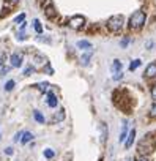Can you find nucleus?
Returning <instances> with one entry per match:
<instances>
[{
    "label": "nucleus",
    "instance_id": "1",
    "mask_svg": "<svg viewBox=\"0 0 156 161\" xmlns=\"http://www.w3.org/2000/svg\"><path fill=\"white\" fill-rule=\"evenodd\" d=\"M154 148H156V139H154L151 134H147V136H143V137L140 139L139 145H137V150H139V153H140V155H143V156H147V155H151V153L154 152Z\"/></svg>",
    "mask_w": 156,
    "mask_h": 161
},
{
    "label": "nucleus",
    "instance_id": "2",
    "mask_svg": "<svg viewBox=\"0 0 156 161\" xmlns=\"http://www.w3.org/2000/svg\"><path fill=\"white\" fill-rule=\"evenodd\" d=\"M145 19H147V14H145L142 10H137V11H134V13L131 14V18H129V27L134 29V30H137V29H140V27L145 24Z\"/></svg>",
    "mask_w": 156,
    "mask_h": 161
},
{
    "label": "nucleus",
    "instance_id": "3",
    "mask_svg": "<svg viewBox=\"0 0 156 161\" xmlns=\"http://www.w3.org/2000/svg\"><path fill=\"white\" fill-rule=\"evenodd\" d=\"M123 24H125V18L121 14H115V16L107 19V29L110 32H120Z\"/></svg>",
    "mask_w": 156,
    "mask_h": 161
},
{
    "label": "nucleus",
    "instance_id": "4",
    "mask_svg": "<svg viewBox=\"0 0 156 161\" xmlns=\"http://www.w3.org/2000/svg\"><path fill=\"white\" fill-rule=\"evenodd\" d=\"M68 25H69L71 29H74V30H79V29H82V27L85 25V18H84V16H81V14L73 16V18H69Z\"/></svg>",
    "mask_w": 156,
    "mask_h": 161
},
{
    "label": "nucleus",
    "instance_id": "5",
    "mask_svg": "<svg viewBox=\"0 0 156 161\" xmlns=\"http://www.w3.org/2000/svg\"><path fill=\"white\" fill-rule=\"evenodd\" d=\"M22 60H24V55L21 52H14L11 57H10V65L13 68H19L22 65Z\"/></svg>",
    "mask_w": 156,
    "mask_h": 161
},
{
    "label": "nucleus",
    "instance_id": "6",
    "mask_svg": "<svg viewBox=\"0 0 156 161\" xmlns=\"http://www.w3.org/2000/svg\"><path fill=\"white\" fill-rule=\"evenodd\" d=\"M112 69H114V79H115V80L121 79L123 73H121V62H120V60H114V63H112Z\"/></svg>",
    "mask_w": 156,
    "mask_h": 161
},
{
    "label": "nucleus",
    "instance_id": "7",
    "mask_svg": "<svg viewBox=\"0 0 156 161\" xmlns=\"http://www.w3.org/2000/svg\"><path fill=\"white\" fill-rule=\"evenodd\" d=\"M154 76H156V62L150 63L145 68V77H154Z\"/></svg>",
    "mask_w": 156,
    "mask_h": 161
},
{
    "label": "nucleus",
    "instance_id": "8",
    "mask_svg": "<svg viewBox=\"0 0 156 161\" xmlns=\"http://www.w3.org/2000/svg\"><path fill=\"white\" fill-rule=\"evenodd\" d=\"M128 134H129V131H128V122L125 120V122H123V125H121V133H120L118 141H120V142H125V141H126V137H128Z\"/></svg>",
    "mask_w": 156,
    "mask_h": 161
},
{
    "label": "nucleus",
    "instance_id": "9",
    "mask_svg": "<svg viewBox=\"0 0 156 161\" xmlns=\"http://www.w3.org/2000/svg\"><path fill=\"white\" fill-rule=\"evenodd\" d=\"M134 139H136V130L132 128V130H129V134H128V137H126V141H125V147L129 148V147L132 145Z\"/></svg>",
    "mask_w": 156,
    "mask_h": 161
},
{
    "label": "nucleus",
    "instance_id": "10",
    "mask_svg": "<svg viewBox=\"0 0 156 161\" xmlns=\"http://www.w3.org/2000/svg\"><path fill=\"white\" fill-rule=\"evenodd\" d=\"M35 136H33V133L32 131H22V137H21V144H29L32 139H33Z\"/></svg>",
    "mask_w": 156,
    "mask_h": 161
},
{
    "label": "nucleus",
    "instance_id": "11",
    "mask_svg": "<svg viewBox=\"0 0 156 161\" xmlns=\"http://www.w3.org/2000/svg\"><path fill=\"white\" fill-rule=\"evenodd\" d=\"M77 47L82 49V51H90L92 52V43L87 41V40H81V41H77Z\"/></svg>",
    "mask_w": 156,
    "mask_h": 161
},
{
    "label": "nucleus",
    "instance_id": "12",
    "mask_svg": "<svg viewBox=\"0 0 156 161\" xmlns=\"http://www.w3.org/2000/svg\"><path fill=\"white\" fill-rule=\"evenodd\" d=\"M46 103H47V106H49V108H57V104H58V100H57V97H55L54 93H49V95H47V100H46Z\"/></svg>",
    "mask_w": 156,
    "mask_h": 161
},
{
    "label": "nucleus",
    "instance_id": "13",
    "mask_svg": "<svg viewBox=\"0 0 156 161\" xmlns=\"http://www.w3.org/2000/svg\"><path fill=\"white\" fill-rule=\"evenodd\" d=\"M63 119H65V109H60L54 117H52V123H58V122H63Z\"/></svg>",
    "mask_w": 156,
    "mask_h": 161
},
{
    "label": "nucleus",
    "instance_id": "14",
    "mask_svg": "<svg viewBox=\"0 0 156 161\" xmlns=\"http://www.w3.org/2000/svg\"><path fill=\"white\" fill-rule=\"evenodd\" d=\"M106 137H107V125L104 122H101V142L103 144L106 142Z\"/></svg>",
    "mask_w": 156,
    "mask_h": 161
},
{
    "label": "nucleus",
    "instance_id": "15",
    "mask_svg": "<svg viewBox=\"0 0 156 161\" xmlns=\"http://www.w3.org/2000/svg\"><path fill=\"white\" fill-rule=\"evenodd\" d=\"M33 117H35V120H36L38 123H44V122H46V119H44V115L41 114V111H33Z\"/></svg>",
    "mask_w": 156,
    "mask_h": 161
},
{
    "label": "nucleus",
    "instance_id": "16",
    "mask_svg": "<svg viewBox=\"0 0 156 161\" xmlns=\"http://www.w3.org/2000/svg\"><path fill=\"white\" fill-rule=\"evenodd\" d=\"M33 27H35V30H36V33H38V35H41V33H43V25H41V22H40L38 19H35V21H33Z\"/></svg>",
    "mask_w": 156,
    "mask_h": 161
},
{
    "label": "nucleus",
    "instance_id": "17",
    "mask_svg": "<svg viewBox=\"0 0 156 161\" xmlns=\"http://www.w3.org/2000/svg\"><path fill=\"white\" fill-rule=\"evenodd\" d=\"M43 155H44V158H47V159H52V158L55 156V152H54L52 148H46V150L43 152Z\"/></svg>",
    "mask_w": 156,
    "mask_h": 161
},
{
    "label": "nucleus",
    "instance_id": "18",
    "mask_svg": "<svg viewBox=\"0 0 156 161\" xmlns=\"http://www.w3.org/2000/svg\"><path fill=\"white\" fill-rule=\"evenodd\" d=\"M14 86H16V82L11 79V80H8V82L5 84V90H7V92H10V90H13V89H14Z\"/></svg>",
    "mask_w": 156,
    "mask_h": 161
},
{
    "label": "nucleus",
    "instance_id": "19",
    "mask_svg": "<svg viewBox=\"0 0 156 161\" xmlns=\"http://www.w3.org/2000/svg\"><path fill=\"white\" fill-rule=\"evenodd\" d=\"M90 57H92V52L84 54V55H82V65H87V63H89V60H90Z\"/></svg>",
    "mask_w": 156,
    "mask_h": 161
},
{
    "label": "nucleus",
    "instance_id": "20",
    "mask_svg": "<svg viewBox=\"0 0 156 161\" xmlns=\"http://www.w3.org/2000/svg\"><path fill=\"white\" fill-rule=\"evenodd\" d=\"M137 66H140V60H134V62H131V65H129V69H131V71H134Z\"/></svg>",
    "mask_w": 156,
    "mask_h": 161
},
{
    "label": "nucleus",
    "instance_id": "21",
    "mask_svg": "<svg viewBox=\"0 0 156 161\" xmlns=\"http://www.w3.org/2000/svg\"><path fill=\"white\" fill-rule=\"evenodd\" d=\"M33 71H35V68H33L32 65H29V66H25V69H24V74H25V76H30Z\"/></svg>",
    "mask_w": 156,
    "mask_h": 161
},
{
    "label": "nucleus",
    "instance_id": "22",
    "mask_svg": "<svg viewBox=\"0 0 156 161\" xmlns=\"http://www.w3.org/2000/svg\"><path fill=\"white\" fill-rule=\"evenodd\" d=\"M24 30H25V29H21V32H19V33H18V40H21V41H22V40H25V38H27V33H25V32H24Z\"/></svg>",
    "mask_w": 156,
    "mask_h": 161
},
{
    "label": "nucleus",
    "instance_id": "23",
    "mask_svg": "<svg viewBox=\"0 0 156 161\" xmlns=\"http://www.w3.org/2000/svg\"><path fill=\"white\" fill-rule=\"evenodd\" d=\"M24 19H25V13H22V14H19V16H18V18L14 19V24H21V22H22Z\"/></svg>",
    "mask_w": 156,
    "mask_h": 161
},
{
    "label": "nucleus",
    "instance_id": "24",
    "mask_svg": "<svg viewBox=\"0 0 156 161\" xmlns=\"http://www.w3.org/2000/svg\"><path fill=\"white\" fill-rule=\"evenodd\" d=\"M47 86H49L47 82H41V84H38V89H40L41 92H46V90H47Z\"/></svg>",
    "mask_w": 156,
    "mask_h": 161
},
{
    "label": "nucleus",
    "instance_id": "25",
    "mask_svg": "<svg viewBox=\"0 0 156 161\" xmlns=\"http://www.w3.org/2000/svg\"><path fill=\"white\" fill-rule=\"evenodd\" d=\"M150 117H153V119H156V104L150 109Z\"/></svg>",
    "mask_w": 156,
    "mask_h": 161
},
{
    "label": "nucleus",
    "instance_id": "26",
    "mask_svg": "<svg viewBox=\"0 0 156 161\" xmlns=\"http://www.w3.org/2000/svg\"><path fill=\"white\" fill-rule=\"evenodd\" d=\"M21 137H22V131L16 133V136H14V142H21Z\"/></svg>",
    "mask_w": 156,
    "mask_h": 161
},
{
    "label": "nucleus",
    "instance_id": "27",
    "mask_svg": "<svg viewBox=\"0 0 156 161\" xmlns=\"http://www.w3.org/2000/svg\"><path fill=\"white\" fill-rule=\"evenodd\" d=\"M151 98H153V100L156 101V84H154V86L151 87Z\"/></svg>",
    "mask_w": 156,
    "mask_h": 161
},
{
    "label": "nucleus",
    "instance_id": "28",
    "mask_svg": "<svg viewBox=\"0 0 156 161\" xmlns=\"http://www.w3.org/2000/svg\"><path fill=\"white\" fill-rule=\"evenodd\" d=\"M13 152H14L13 147H7V148H5V155H13Z\"/></svg>",
    "mask_w": 156,
    "mask_h": 161
},
{
    "label": "nucleus",
    "instance_id": "29",
    "mask_svg": "<svg viewBox=\"0 0 156 161\" xmlns=\"http://www.w3.org/2000/svg\"><path fill=\"white\" fill-rule=\"evenodd\" d=\"M128 43H129V38H123V40H121V46H123V47H125Z\"/></svg>",
    "mask_w": 156,
    "mask_h": 161
},
{
    "label": "nucleus",
    "instance_id": "30",
    "mask_svg": "<svg viewBox=\"0 0 156 161\" xmlns=\"http://www.w3.org/2000/svg\"><path fill=\"white\" fill-rule=\"evenodd\" d=\"M8 73V68H2V69H0V76H5Z\"/></svg>",
    "mask_w": 156,
    "mask_h": 161
},
{
    "label": "nucleus",
    "instance_id": "31",
    "mask_svg": "<svg viewBox=\"0 0 156 161\" xmlns=\"http://www.w3.org/2000/svg\"><path fill=\"white\" fill-rule=\"evenodd\" d=\"M137 161H148V158L147 156H140V158H137Z\"/></svg>",
    "mask_w": 156,
    "mask_h": 161
},
{
    "label": "nucleus",
    "instance_id": "32",
    "mask_svg": "<svg viewBox=\"0 0 156 161\" xmlns=\"http://www.w3.org/2000/svg\"><path fill=\"white\" fill-rule=\"evenodd\" d=\"M2 58H3V54H0V65L3 63V60H2Z\"/></svg>",
    "mask_w": 156,
    "mask_h": 161
},
{
    "label": "nucleus",
    "instance_id": "33",
    "mask_svg": "<svg viewBox=\"0 0 156 161\" xmlns=\"http://www.w3.org/2000/svg\"><path fill=\"white\" fill-rule=\"evenodd\" d=\"M10 2H13V3H18V2H19V0H10Z\"/></svg>",
    "mask_w": 156,
    "mask_h": 161
},
{
    "label": "nucleus",
    "instance_id": "34",
    "mask_svg": "<svg viewBox=\"0 0 156 161\" xmlns=\"http://www.w3.org/2000/svg\"><path fill=\"white\" fill-rule=\"evenodd\" d=\"M128 161H131V159H128Z\"/></svg>",
    "mask_w": 156,
    "mask_h": 161
}]
</instances>
